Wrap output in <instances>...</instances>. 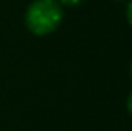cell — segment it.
Segmentation results:
<instances>
[{
  "instance_id": "cell-4",
  "label": "cell",
  "mask_w": 132,
  "mask_h": 131,
  "mask_svg": "<svg viewBox=\"0 0 132 131\" xmlns=\"http://www.w3.org/2000/svg\"><path fill=\"white\" fill-rule=\"evenodd\" d=\"M128 110H129V113L132 114V94L129 96V99H128Z\"/></svg>"
},
{
  "instance_id": "cell-3",
  "label": "cell",
  "mask_w": 132,
  "mask_h": 131,
  "mask_svg": "<svg viewBox=\"0 0 132 131\" xmlns=\"http://www.w3.org/2000/svg\"><path fill=\"white\" fill-rule=\"evenodd\" d=\"M126 17H128V20H129V23L132 25V2L128 5V9H126Z\"/></svg>"
},
{
  "instance_id": "cell-2",
  "label": "cell",
  "mask_w": 132,
  "mask_h": 131,
  "mask_svg": "<svg viewBox=\"0 0 132 131\" xmlns=\"http://www.w3.org/2000/svg\"><path fill=\"white\" fill-rule=\"evenodd\" d=\"M83 0H62V3L63 5H68V6H75V5H78V3H81Z\"/></svg>"
},
{
  "instance_id": "cell-1",
  "label": "cell",
  "mask_w": 132,
  "mask_h": 131,
  "mask_svg": "<svg viewBox=\"0 0 132 131\" xmlns=\"http://www.w3.org/2000/svg\"><path fill=\"white\" fill-rule=\"evenodd\" d=\"M62 17V6L55 0H35L26 11V26L37 35H46L57 30Z\"/></svg>"
}]
</instances>
